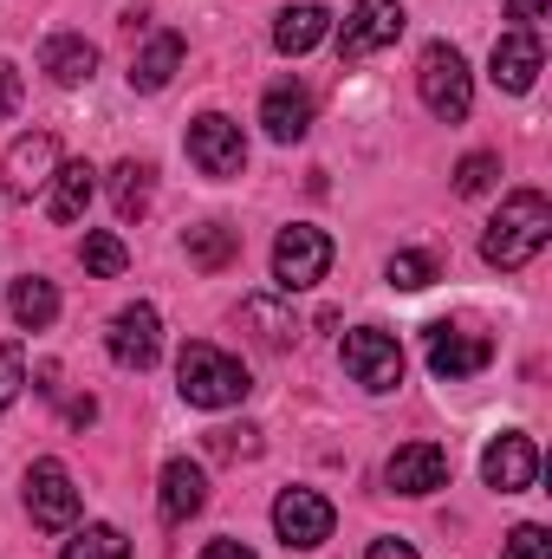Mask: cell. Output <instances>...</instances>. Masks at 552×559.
Masks as SVG:
<instances>
[{
	"mask_svg": "<svg viewBox=\"0 0 552 559\" xmlns=\"http://www.w3.org/2000/svg\"><path fill=\"white\" fill-rule=\"evenodd\" d=\"M552 241V202L540 189H514L501 202V215L488 222V241H481V261L501 267V274H520L540 248Z\"/></svg>",
	"mask_w": 552,
	"mask_h": 559,
	"instance_id": "1",
	"label": "cell"
},
{
	"mask_svg": "<svg viewBox=\"0 0 552 559\" xmlns=\"http://www.w3.org/2000/svg\"><path fill=\"white\" fill-rule=\"evenodd\" d=\"M176 378H182V397H189L195 411H228V404H241V397L254 391V384H248V365H241V358H228V352H221V345H208V338L182 345Z\"/></svg>",
	"mask_w": 552,
	"mask_h": 559,
	"instance_id": "2",
	"label": "cell"
},
{
	"mask_svg": "<svg viewBox=\"0 0 552 559\" xmlns=\"http://www.w3.org/2000/svg\"><path fill=\"white\" fill-rule=\"evenodd\" d=\"M416 92H422V105H429V118H442V124H461L468 118V105H475V85H468V59L455 52V46H429L422 52V66H416Z\"/></svg>",
	"mask_w": 552,
	"mask_h": 559,
	"instance_id": "3",
	"label": "cell"
},
{
	"mask_svg": "<svg viewBox=\"0 0 552 559\" xmlns=\"http://www.w3.org/2000/svg\"><path fill=\"white\" fill-rule=\"evenodd\" d=\"M332 267V235L325 228H312V222H292V228H279L274 241V280L279 293H305V286H319Z\"/></svg>",
	"mask_w": 552,
	"mask_h": 559,
	"instance_id": "4",
	"label": "cell"
},
{
	"mask_svg": "<svg viewBox=\"0 0 552 559\" xmlns=\"http://www.w3.org/2000/svg\"><path fill=\"white\" fill-rule=\"evenodd\" d=\"M488 358H494V338H488V332H475V325H461V319H435V325H429V371H435V378L461 384V378L488 371Z\"/></svg>",
	"mask_w": 552,
	"mask_h": 559,
	"instance_id": "5",
	"label": "cell"
},
{
	"mask_svg": "<svg viewBox=\"0 0 552 559\" xmlns=\"http://www.w3.org/2000/svg\"><path fill=\"white\" fill-rule=\"evenodd\" d=\"M189 163H195L202 176H215V182H235V176L248 169V138H241V124L221 118V111L195 118V124H189Z\"/></svg>",
	"mask_w": 552,
	"mask_h": 559,
	"instance_id": "6",
	"label": "cell"
},
{
	"mask_svg": "<svg viewBox=\"0 0 552 559\" xmlns=\"http://www.w3.org/2000/svg\"><path fill=\"white\" fill-rule=\"evenodd\" d=\"M345 371L364 391H397L404 384V345L384 325H358V332H345Z\"/></svg>",
	"mask_w": 552,
	"mask_h": 559,
	"instance_id": "7",
	"label": "cell"
},
{
	"mask_svg": "<svg viewBox=\"0 0 552 559\" xmlns=\"http://www.w3.org/2000/svg\"><path fill=\"white\" fill-rule=\"evenodd\" d=\"M332 527H338V508H332L325 495H312V488H286V495L274 501V534L286 540V547H299V554L325 547Z\"/></svg>",
	"mask_w": 552,
	"mask_h": 559,
	"instance_id": "8",
	"label": "cell"
},
{
	"mask_svg": "<svg viewBox=\"0 0 552 559\" xmlns=\"http://www.w3.org/2000/svg\"><path fill=\"white\" fill-rule=\"evenodd\" d=\"M26 514L46 527V534H59V527H72L79 521V488H72V475H65V462H33V475H26Z\"/></svg>",
	"mask_w": 552,
	"mask_h": 559,
	"instance_id": "9",
	"label": "cell"
},
{
	"mask_svg": "<svg viewBox=\"0 0 552 559\" xmlns=\"http://www.w3.org/2000/svg\"><path fill=\"white\" fill-rule=\"evenodd\" d=\"M533 475H540V449H533V436L507 429V436L488 442V455H481V481H488L494 495H527Z\"/></svg>",
	"mask_w": 552,
	"mask_h": 559,
	"instance_id": "10",
	"label": "cell"
},
{
	"mask_svg": "<svg viewBox=\"0 0 552 559\" xmlns=\"http://www.w3.org/2000/svg\"><path fill=\"white\" fill-rule=\"evenodd\" d=\"M111 358L124 365V371H149L156 365V352H163V319H156V306H124L118 319H111Z\"/></svg>",
	"mask_w": 552,
	"mask_h": 559,
	"instance_id": "11",
	"label": "cell"
},
{
	"mask_svg": "<svg viewBox=\"0 0 552 559\" xmlns=\"http://www.w3.org/2000/svg\"><path fill=\"white\" fill-rule=\"evenodd\" d=\"M397 33H404V7L397 0H358L351 20H345L338 59H371L377 46H397Z\"/></svg>",
	"mask_w": 552,
	"mask_h": 559,
	"instance_id": "12",
	"label": "cell"
},
{
	"mask_svg": "<svg viewBox=\"0 0 552 559\" xmlns=\"http://www.w3.org/2000/svg\"><path fill=\"white\" fill-rule=\"evenodd\" d=\"M448 475H455V462H448L442 442H404L384 468V481L397 495H435V488H448Z\"/></svg>",
	"mask_w": 552,
	"mask_h": 559,
	"instance_id": "13",
	"label": "cell"
},
{
	"mask_svg": "<svg viewBox=\"0 0 552 559\" xmlns=\"http://www.w3.org/2000/svg\"><path fill=\"white\" fill-rule=\"evenodd\" d=\"M52 176H59V138H46V131H33V138H13L7 150V195H39V189H52Z\"/></svg>",
	"mask_w": 552,
	"mask_h": 559,
	"instance_id": "14",
	"label": "cell"
},
{
	"mask_svg": "<svg viewBox=\"0 0 552 559\" xmlns=\"http://www.w3.org/2000/svg\"><path fill=\"white\" fill-rule=\"evenodd\" d=\"M540 66H547V52H540V33H533V26H514V33H501V39H494L488 72H494V85H501V92H533Z\"/></svg>",
	"mask_w": 552,
	"mask_h": 559,
	"instance_id": "15",
	"label": "cell"
},
{
	"mask_svg": "<svg viewBox=\"0 0 552 559\" xmlns=\"http://www.w3.org/2000/svg\"><path fill=\"white\" fill-rule=\"evenodd\" d=\"M261 124H267L274 143H299L305 131H312V92L292 85V79H279L274 92L261 98Z\"/></svg>",
	"mask_w": 552,
	"mask_h": 559,
	"instance_id": "16",
	"label": "cell"
},
{
	"mask_svg": "<svg viewBox=\"0 0 552 559\" xmlns=\"http://www.w3.org/2000/svg\"><path fill=\"white\" fill-rule=\"evenodd\" d=\"M202 508H208V475H202L189 455H176V462L163 468V521L182 527V521H195Z\"/></svg>",
	"mask_w": 552,
	"mask_h": 559,
	"instance_id": "17",
	"label": "cell"
},
{
	"mask_svg": "<svg viewBox=\"0 0 552 559\" xmlns=\"http://www.w3.org/2000/svg\"><path fill=\"white\" fill-rule=\"evenodd\" d=\"M39 72H46L52 85H85V79L98 72V46H92L85 33H59V39L39 46Z\"/></svg>",
	"mask_w": 552,
	"mask_h": 559,
	"instance_id": "18",
	"label": "cell"
},
{
	"mask_svg": "<svg viewBox=\"0 0 552 559\" xmlns=\"http://www.w3.org/2000/svg\"><path fill=\"white\" fill-rule=\"evenodd\" d=\"M92 189H98V169L79 156V163H59V176H52V202H46V215L59 222V228H72L85 209H92Z\"/></svg>",
	"mask_w": 552,
	"mask_h": 559,
	"instance_id": "19",
	"label": "cell"
},
{
	"mask_svg": "<svg viewBox=\"0 0 552 559\" xmlns=\"http://www.w3.org/2000/svg\"><path fill=\"white\" fill-rule=\"evenodd\" d=\"M189 267H202V274H221V267H235L241 261V228H228V222H202V228H189Z\"/></svg>",
	"mask_w": 552,
	"mask_h": 559,
	"instance_id": "20",
	"label": "cell"
},
{
	"mask_svg": "<svg viewBox=\"0 0 552 559\" xmlns=\"http://www.w3.org/2000/svg\"><path fill=\"white\" fill-rule=\"evenodd\" d=\"M182 52H189V46H182V33H156L137 59H131V85H137V92H163V85L176 79Z\"/></svg>",
	"mask_w": 552,
	"mask_h": 559,
	"instance_id": "21",
	"label": "cell"
},
{
	"mask_svg": "<svg viewBox=\"0 0 552 559\" xmlns=\"http://www.w3.org/2000/svg\"><path fill=\"white\" fill-rule=\"evenodd\" d=\"M325 26H332V13L325 7H312V0H299V7H286L274 26V46L286 59H299V52H312L319 39H325Z\"/></svg>",
	"mask_w": 552,
	"mask_h": 559,
	"instance_id": "22",
	"label": "cell"
},
{
	"mask_svg": "<svg viewBox=\"0 0 552 559\" xmlns=\"http://www.w3.org/2000/svg\"><path fill=\"white\" fill-rule=\"evenodd\" d=\"M13 325H26V332H39V325H52L59 319V286L52 280H39V274H26V280H13Z\"/></svg>",
	"mask_w": 552,
	"mask_h": 559,
	"instance_id": "23",
	"label": "cell"
},
{
	"mask_svg": "<svg viewBox=\"0 0 552 559\" xmlns=\"http://www.w3.org/2000/svg\"><path fill=\"white\" fill-rule=\"evenodd\" d=\"M241 319L254 325V338H261L267 352L292 345V332H299V325H292V312H286L279 299H261V293H254V299H241Z\"/></svg>",
	"mask_w": 552,
	"mask_h": 559,
	"instance_id": "24",
	"label": "cell"
},
{
	"mask_svg": "<svg viewBox=\"0 0 552 559\" xmlns=\"http://www.w3.org/2000/svg\"><path fill=\"white\" fill-rule=\"evenodd\" d=\"M149 189H156V169H149V163H137V156H131V163H118L111 195H118V215H124V222H137L143 209H149Z\"/></svg>",
	"mask_w": 552,
	"mask_h": 559,
	"instance_id": "25",
	"label": "cell"
},
{
	"mask_svg": "<svg viewBox=\"0 0 552 559\" xmlns=\"http://www.w3.org/2000/svg\"><path fill=\"white\" fill-rule=\"evenodd\" d=\"M79 261H85V274H98V280H118L124 267H131V248L118 241V235H85V248H79Z\"/></svg>",
	"mask_w": 552,
	"mask_h": 559,
	"instance_id": "26",
	"label": "cell"
},
{
	"mask_svg": "<svg viewBox=\"0 0 552 559\" xmlns=\"http://www.w3.org/2000/svg\"><path fill=\"white\" fill-rule=\"evenodd\" d=\"M59 559H131V540H124L118 527H85L79 540H65Z\"/></svg>",
	"mask_w": 552,
	"mask_h": 559,
	"instance_id": "27",
	"label": "cell"
},
{
	"mask_svg": "<svg viewBox=\"0 0 552 559\" xmlns=\"http://www.w3.org/2000/svg\"><path fill=\"white\" fill-rule=\"evenodd\" d=\"M494 176H501V156H488V150L481 156H461L455 163V195H488Z\"/></svg>",
	"mask_w": 552,
	"mask_h": 559,
	"instance_id": "28",
	"label": "cell"
},
{
	"mask_svg": "<svg viewBox=\"0 0 552 559\" xmlns=\"http://www.w3.org/2000/svg\"><path fill=\"white\" fill-rule=\"evenodd\" d=\"M435 254H391V286H404V293H422V286H435Z\"/></svg>",
	"mask_w": 552,
	"mask_h": 559,
	"instance_id": "29",
	"label": "cell"
},
{
	"mask_svg": "<svg viewBox=\"0 0 552 559\" xmlns=\"http://www.w3.org/2000/svg\"><path fill=\"white\" fill-rule=\"evenodd\" d=\"M507 559H552V540H547V527H514L507 534Z\"/></svg>",
	"mask_w": 552,
	"mask_h": 559,
	"instance_id": "30",
	"label": "cell"
},
{
	"mask_svg": "<svg viewBox=\"0 0 552 559\" xmlns=\"http://www.w3.org/2000/svg\"><path fill=\"white\" fill-rule=\"evenodd\" d=\"M20 384H26V358H20V345H0V411L20 397Z\"/></svg>",
	"mask_w": 552,
	"mask_h": 559,
	"instance_id": "31",
	"label": "cell"
},
{
	"mask_svg": "<svg viewBox=\"0 0 552 559\" xmlns=\"http://www.w3.org/2000/svg\"><path fill=\"white\" fill-rule=\"evenodd\" d=\"M208 449H215V455H254V449H261V436H254V429H215V436H208Z\"/></svg>",
	"mask_w": 552,
	"mask_h": 559,
	"instance_id": "32",
	"label": "cell"
},
{
	"mask_svg": "<svg viewBox=\"0 0 552 559\" xmlns=\"http://www.w3.org/2000/svg\"><path fill=\"white\" fill-rule=\"evenodd\" d=\"M13 111H20V72L0 59V118H13Z\"/></svg>",
	"mask_w": 552,
	"mask_h": 559,
	"instance_id": "33",
	"label": "cell"
},
{
	"mask_svg": "<svg viewBox=\"0 0 552 559\" xmlns=\"http://www.w3.org/2000/svg\"><path fill=\"white\" fill-rule=\"evenodd\" d=\"M364 559H416V547L410 540H371V554Z\"/></svg>",
	"mask_w": 552,
	"mask_h": 559,
	"instance_id": "34",
	"label": "cell"
},
{
	"mask_svg": "<svg viewBox=\"0 0 552 559\" xmlns=\"http://www.w3.org/2000/svg\"><path fill=\"white\" fill-rule=\"evenodd\" d=\"M507 13H514V20H520V26H533V20H540V13H547V0H507Z\"/></svg>",
	"mask_w": 552,
	"mask_h": 559,
	"instance_id": "35",
	"label": "cell"
},
{
	"mask_svg": "<svg viewBox=\"0 0 552 559\" xmlns=\"http://www.w3.org/2000/svg\"><path fill=\"white\" fill-rule=\"evenodd\" d=\"M202 559H254L241 540H215V547H202Z\"/></svg>",
	"mask_w": 552,
	"mask_h": 559,
	"instance_id": "36",
	"label": "cell"
},
{
	"mask_svg": "<svg viewBox=\"0 0 552 559\" xmlns=\"http://www.w3.org/2000/svg\"><path fill=\"white\" fill-rule=\"evenodd\" d=\"M65 417H72V423H79V429H85V423L98 417V404H92V397H79V404H72V411H65Z\"/></svg>",
	"mask_w": 552,
	"mask_h": 559,
	"instance_id": "37",
	"label": "cell"
}]
</instances>
